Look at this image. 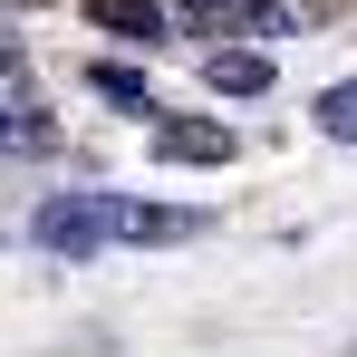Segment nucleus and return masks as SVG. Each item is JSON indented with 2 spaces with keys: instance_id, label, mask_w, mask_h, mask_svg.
<instances>
[{
  "instance_id": "obj_9",
  "label": "nucleus",
  "mask_w": 357,
  "mask_h": 357,
  "mask_svg": "<svg viewBox=\"0 0 357 357\" xmlns=\"http://www.w3.org/2000/svg\"><path fill=\"white\" fill-rule=\"evenodd\" d=\"M319 135H338V145H357V77L319 97Z\"/></svg>"
},
{
  "instance_id": "obj_11",
  "label": "nucleus",
  "mask_w": 357,
  "mask_h": 357,
  "mask_svg": "<svg viewBox=\"0 0 357 357\" xmlns=\"http://www.w3.org/2000/svg\"><path fill=\"white\" fill-rule=\"evenodd\" d=\"M20 10H29V0H20ZM39 10H49V0H39Z\"/></svg>"
},
{
  "instance_id": "obj_5",
  "label": "nucleus",
  "mask_w": 357,
  "mask_h": 357,
  "mask_svg": "<svg viewBox=\"0 0 357 357\" xmlns=\"http://www.w3.org/2000/svg\"><path fill=\"white\" fill-rule=\"evenodd\" d=\"M155 155H165V165H232V126H203V116H193V126H155Z\"/></svg>"
},
{
  "instance_id": "obj_1",
  "label": "nucleus",
  "mask_w": 357,
  "mask_h": 357,
  "mask_svg": "<svg viewBox=\"0 0 357 357\" xmlns=\"http://www.w3.org/2000/svg\"><path fill=\"white\" fill-rule=\"evenodd\" d=\"M29 232H39V251H68V261L77 251H107L116 241V193H59V203H39Z\"/></svg>"
},
{
  "instance_id": "obj_2",
  "label": "nucleus",
  "mask_w": 357,
  "mask_h": 357,
  "mask_svg": "<svg viewBox=\"0 0 357 357\" xmlns=\"http://www.w3.org/2000/svg\"><path fill=\"white\" fill-rule=\"evenodd\" d=\"M165 10H183L193 29H241V39H290V10H280V0H165Z\"/></svg>"
},
{
  "instance_id": "obj_7",
  "label": "nucleus",
  "mask_w": 357,
  "mask_h": 357,
  "mask_svg": "<svg viewBox=\"0 0 357 357\" xmlns=\"http://www.w3.org/2000/svg\"><path fill=\"white\" fill-rule=\"evenodd\" d=\"M87 87H97L107 107H126V116H155V97H145V77H135V68H116V59H97V68H87Z\"/></svg>"
},
{
  "instance_id": "obj_3",
  "label": "nucleus",
  "mask_w": 357,
  "mask_h": 357,
  "mask_svg": "<svg viewBox=\"0 0 357 357\" xmlns=\"http://www.w3.org/2000/svg\"><path fill=\"white\" fill-rule=\"evenodd\" d=\"M49 145V107L29 97L20 59H0V155H39Z\"/></svg>"
},
{
  "instance_id": "obj_8",
  "label": "nucleus",
  "mask_w": 357,
  "mask_h": 357,
  "mask_svg": "<svg viewBox=\"0 0 357 357\" xmlns=\"http://www.w3.org/2000/svg\"><path fill=\"white\" fill-rule=\"evenodd\" d=\"M193 213H145V203H116V241H183Z\"/></svg>"
},
{
  "instance_id": "obj_6",
  "label": "nucleus",
  "mask_w": 357,
  "mask_h": 357,
  "mask_svg": "<svg viewBox=\"0 0 357 357\" xmlns=\"http://www.w3.org/2000/svg\"><path fill=\"white\" fill-rule=\"evenodd\" d=\"M203 87L213 97H261L271 87V49H213L203 59Z\"/></svg>"
},
{
  "instance_id": "obj_4",
  "label": "nucleus",
  "mask_w": 357,
  "mask_h": 357,
  "mask_svg": "<svg viewBox=\"0 0 357 357\" xmlns=\"http://www.w3.org/2000/svg\"><path fill=\"white\" fill-rule=\"evenodd\" d=\"M77 10H87L107 39H126V49H165V39H174V10H165V0H77Z\"/></svg>"
},
{
  "instance_id": "obj_10",
  "label": "nucleus",
  "mask_w": 357,
  "mask_h": 357,
  "mask_svg": "<svg viewBox=\"0 0 357 357\" xmlns=\"http://www.w3.org/2000/svg\"><path fill=\"white\" fill-rule=\"evenodd\" d=\"M0 59H20V49H10V29H0Z\"/></svg>"
}]
</instances>
